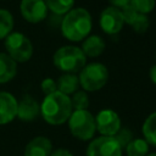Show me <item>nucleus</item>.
<instances>
[{
    "label": "nucleus",
    "mask_w": 156,
    "mask_h": 156,
    "mask_svg": "<svg viewBox=\"0 0 156 156\" xmlns=\"http://www.w3.org/2000/svg\"><path fill=\"white\" fill-rule=\"evenodd\" d=\"M93 20L84 7H73L61 21V33L69 41H83L91 32Z\"/></svg>",
    "instance_id": "f257e3e1"
},
{
    "label": "nucleus",
    "mask_w": 156,
    "mask_h": 156,
    "mask_svg": "<svg viewBox=\"0 0 156 156\" xmlns=\"http://www.w3.org/2000/svg\"><path fill=\"white\" fill-rule=\"evenodd\" d=\"M73 112L69 96L55 91L46 95L40 105V113L46 123L52 126H60L68 121Z\"/></svg>",
    "instance_id": "f03ea898"
},
{
    "label": "nucleus",
    "mask_w": 156,
    "mask_h": 156,
    "mask_svg": "<svg viewBox=\"0 0 156 156\" xmlns=\"http://www.w3.org/2000/svg\"><path fill=\"white\" fill-rule=\"evenodd\" d=\"M54 65L63 73H79L87 65V57L82 49L74 45H65L58 48L52 57Z\"/></svg>",
    "instance_id": "7ed1b4c3"
},
{
    "label": "nucleus",
    "mask_w": 156,
    "mask_h": 156,
    "mask_svg": "<svg viewBox=\"0 0 156 156\" xmlns=\"http://www.w3.org/2000/svg\"><path fill=\"white\" fill-rule=\"evenodd\" d=\"M78 79L79 85L84 91H98L106 85L108 80V69L101 62H90L78 73Z\"/></svg>",
    "instance_id": "20e7f679"
},
{
    "label": "nucleus",
    "mask_w": 156,
    "mask_h": 156,
    "mask_svg": "<svg viewBox=\"0 0 156 156\" xmlns=\"http://www.w3.org/2000/svg\"><path fill=\"white\" fill-rule=\"evenodd\" d=\"M67 122L71 134L82 141L91 140L96 133L95 116L88 110L73 111Z\"/></svg>",
    "instance_id": "39448f33"
},
{
    "label": "nucleus",
    "mask_w": 156,
    "mask_h": 156,
    "mask_svg": "<svg viewBox=\"0 0 156 156\" xmlns=\"http://www.w3.org/2000/svg\"><path fill=\"white\" fill-rule=\"evenodd\" d=\"M5 48L6 54L17 63V62H27L33 55V45L32 41L22 33L13 32L10 33L5 38Z\"/></svg>",
    "instance_id": "423d86ee"
},
{
    "label": "nucleus",
    "mask_w": 156,
    "mask_h": 156,
    "mask_svg": "<svg viewBox=\"0 0 156 156\" xmlns=\"http://www.w3.org/2000/svg\"><path fill=\"white\" fill-rule=\"evenodd\" d=\"M123 150L113 136H98L91 139L85 150V156H122Z\"/></svg>",
    "instance_id": "0eeeda50"
},
{
    "label": "nucleus",
    "mask_w": 156,
    "mask_h": 156,
    "mask_svg": "<svg viewBox=\"0 0 156 156\" xmlns=\"http://www.w3.org/2000/svg\"><path fill=\"white\" fill-rule=\"evenodd\" d=\"M95 126L96 132L102 136H113L122 127L119 115L111 108H104L98 112L95 116Z\"/></svg>",
    "instance_id": "6e6552de"
},
{
    "label": "nucleus",
    "mask_w": 156,
    "mask_h": 156,
    "mask_svg": "<svg viewBox=\"0 0 156 156\" xmlns=\"http://www.w3.org/2000/svg\"><path fill=\"white\" fill-rule=\"evenodd\" d=\"M99 24H100V28L102 29V32L106 33L107 35L118 34L124 26V21H123L121 10L117 7H113V6L105 7L100 13Z\"/></svg>",
    "instance_id": "1a4fd4ad"
},
{
    "label": "nucleus",
    "mask_w": 156,
    "mask_h": 156,
    "mask_svg": "<svg viewBox=\"0 0 156 156\" xmlns=\"http://www.w3.org/2000/svg\"><path fill=\"white\" fill-rule=\"evenodd\" d=\"M22 17L29 23H39L48 16V7L44 0H22L20 4Z\"/></svg>",
    "instance_id": "9d476101"
},
{
    "label": "nucleus",
    "mask_w": 156,
    "mask_h": 156,
    "mask_svg": "<svg viewBox=\"0 0 156 156\" xmlns=\"http://www.w3.org/2000/svg\"><path fill=\"white\" fill-rule=\"evenodd\" d=\"M17 104L12 94L0 91V124H6L17 116Z\"/></svg>",
    "instance_id": "9b49d317"
},
{
    "label": "nucleus",
    "mask_w": 156,
    "mask_h": 156,
    "mask_svg": "<svg viewBox=\"0 0 156 156\" xmlns=\"http://www.w3.org/2000/svg\"><path fill=\"white\" fill-rule=\"evenodd\" d=\"M40 113V105L29 95H24L17 104V117L24 122L35 119Z\"/></svg>",
    "instance_id": "f8f14e48"
},
{
    "label": "nucleus",
    "mask_w": 156,
    "mask_h": 156,
    "mask_svg": "<svg viewBox=\"0 0 156 156\" xmlns=\"http://www.w3.org/2000/svg\"><path fill=\"white\" fill-rule=\"evenodd\" d=\"M51 151L52 144L50 139L45 136H37L27 144L24 156H50Z\"/></svg>",
    "instance_id": "ddd939ff"
},
{
    "label": "nucleus",
    "mask_w": 156,
    "mask_h": 156,
    "mask_svg": "<svg viewBox=\"0 0 156 156\" xmlns=\"http://www.w3.org/2000/svg\"><path fill=\"white\" fill-rule=\"evenodd\" d=\"M106 48L105 40L100 35H88L82 44V51L85 57H98L100 56Z\"/></svg>",
    "instance_id": "4468645a"
},
{
    "label": "nucleus",
    "mask_w": 156,
    "mask_h": 156,
    "mask_svg": "<svg viewBox=\"0 0 156 156\" xmlns=\"http://www.w3.org/2000/svg\"><path fill=\"white\" fill-rule=\"evenodd\" d=\"M57 84V91L69 96L74 94L77 90H79V79L78 76L74 73H63L56 82Z\"/></svg>",
    "instance_id": "2eb2a0df"
},
{
    "label": "nucleus",
    "mask_w": 156,
    "mask_h": 156,
    "mask_svg": "<svg viewBox=\"0 0 156 156\" xmlns=\"http://www.w3.org/2000/svg\"><path fill=\"white\" fill-rule=\"evenodd\" d=\"M17 73V63L6 54L0 52V83H7L15 78Z\"/></svg>",
    "instance_id": "dca6fc26"
},
{
    "label": "nucleus",
    "mask_w": 156,
    "mask_h": 156,
    "mask_svg": "<svg viewBox=\"0 0 156 156\" xmlns=\"http://www.w3.org/2000/svg\"><path fill=\"white\" fill-rule=\"evenodd\" d=\"M143 139L152 146H156V111L150 113L141 126Z\"/></svg>",
    "instance_id": "f3484780"
},
{
    "label": "nucleus",
    "mask_w": 156,
    "mask_h": 156,
    "mask_svg": "<svg viewBox=\"0 0 156 156\" xmlns=\"http://www.w3.org/2000/svg\"><path fill=\"white\" fill-rule=\"evenodd\" d=\"M149 144L143 138L133 139L123 150L127 156H146L149 154Z\"/></svg>",
    "instance_id": "a211bd4d"
},
{
    "label": "nucleus",
    "mask_w": 156,
    "mask_h": 156,
    "mask_svg": "<svg viewBox=\"0 0 156 156\" xmlns=\"http://www.w3.org/2000/svg\"><path fill=\"white\" fill-rule=\"evenodd\" d=\"M48 10L55 15H66L73 9L74 0H44Z\"/></svg>",
    "instance_id": "6ab92c4d"
},
{
    "label": "nucleus",
    "mask_w": 156,
    "mask_h": 156,
    "mask_svg": "<svg viewBox=\"0 0 156 156\" xmlns=\"http://www.w3.org/2000/svg\"><path fill=\"white\" fill-rule=\"evenodd\" d=\"M13 29V17L10 11L0 9V40L6 38Z\"/></svg>",
    "instance_id": "aec40b11"
},
{
    "label": "nucleus",
    "mask_w": 156,
    "mask_h": 156,
    "mask_svg": "<svg viewBox=\"0 0 156 156\" xmlns=\"http://www.w3.org/2000/svg\"><path fill=\"white\" fill-rule=\"evenodd\" d=\"M71 99V104H72V108L73 111H80V110H88L89 107V96L88 93L84 90H77L74 94H72Z\"/></svg>",
    "instance_id": "412c9836"
},
{
    "label": "nucleus",
    "mask_w": 156,
    "mask_h": 156,
    "mask_svg": "<svg viewBox=\"0 0 156 156\" xmlns=\"http://www.w3.org/2000/svg\"><path fill=\"white\" fill-rule=\"evenodd\" d=\"M129 5L138 13L149 15L155 9L156 0H129Z\"/></svg>",
    "instance_id": "4be33fe9"
},
{
    "label": "nucleus",
    "mask_w": 156,
    "mask_h": 156,
    "mask_svg": "<svg viewBox=\"0 0 156 156\" xmlns=\"http://www.w3.org/2000/svg\"><path fill=\"white\" fill-rule=\"evenodd\" d=\"M113 138L116 139V141L118 143V145L122 147V150L134 139L133 138V132L129 128H126V127H121L119 130L113 135Z\"/></svg>",
    "instance_id": "5701e85b"
},
{
    "label": "nucleus",
    "mask_w": 156,
    "mask_h": 156,
    "mask_svg": "<svg viewBox=\"0 0 156 156\" xmlns=\"http://www.w3.org/2000/svg\"><path fill=\"white\" fill-rule=\"evenodd\" d=\"M149 26H150V21H149L147 15H143V13H138L136 18L130 24V27L133 28V30L135 33H139V34L145 33L149 29Z\"/></svg>",
    "instance_id": "b1692460"
},
{
    "label": "nucleus",
    "mask_w": 156,
    "mask_h": 156,
    "mask_svg": "<svg viewBox=\"0 0 156 156\" xmlns=\"http://www.w3.org/2000/svg\"><path fill=\"white\" fill-rule=\"evenodd\" d=\"M121 12H122V16H123V21H124V24H132L134 22V20L138 16V12L130 6V5H127L126 7L121 9Z\"/></svg>",
    "instance_id": "393cba45"
},
{
    "label": "nucleus",
    "mask_w": 156,
    "mask_h": 156,
    "mask_svg": "<svg viewBox=\"0 0 156 156\" xmlns=\"http://www.w3.org/2000/svg\"><path fill=\"white\" fill-rule=\"evenodd\" d=\"M40 88L43 90V93L46 95H50L55 91H57V84H56V80H54L52 78H45L41 84H40Z\"/></svg>",
    "instance_id": "a878e982"
},
{
    "label": "nucleus",
    "mask_w": 156,
    "mask_h": 156,
    "mask_svg": "<svg viewBox=\"0 0 156 156\" xmlns=\"http://www.w3.org/2000/svg\"><path fill=\"white\" fill-rule=\"evenodd\" d=\"M50 156H73V155H72V152L68 149L60 147V149H56V150L51 151Z\"/></svg>",
    "instance_id": "bb28decb"
},
{
    "label": "nucleus",
    "mask_w": 156,
    "mask_h": 156,
    "mask_svg": "<svg viewBox=\"0 0 156 156\" xmlns=\"http://www.w3.org/2000/svg\"><path fill=\"white\" fill-rule=\"evenodd\" d=\"M110 1V6H113V7H117V9H123L126 7L127 5H129V0H108Z\"/></svg>",
    "instance_id": "cd10ccee"
},
{
    "label": "nucleus",
    "mask_w": 156,
    "mask_h": 156,
    "mask_svg": "<svg viewBox=\"0 0 156 156\" xmlns=\"http://www.w3.org/2000/svg\"><path fill=\"white\" fill-rule=\"evenodd\" d=\"M149 76H150V79L154 84H156V65H152L150 71H149Z\"/></svg>",
    "instance_id": "c85d7f7f"
},
{
    "label": "nucleus",
    "mask_w": 156,
    "mask_h": 156,
    "mask_svg": "<svg viewBox=\"0 0 156 156\" xmlns=\"http://www.w3.org/2000/svg\"><path fill=\"white\" fill-rule=\"evenodd\" d=\"M146 156H156V152H149Z\"/></svg>",
    "instance_id": "c756f323"
}]
</instances>
